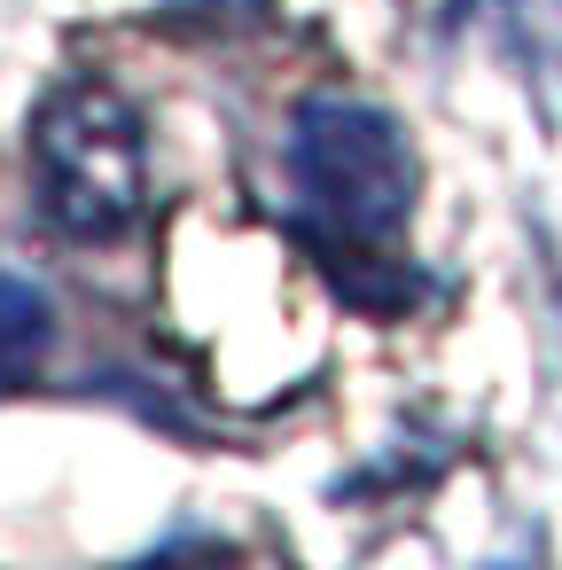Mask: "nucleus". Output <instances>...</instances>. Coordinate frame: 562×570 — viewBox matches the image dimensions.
I'll return each instance as SVG.
<instances>
[{
  "mask_svg": "<svg viewBox=\"0 0 562 570\" xmlns=\"http://www.w3.org/2000/svg\"><path fill=\"white\" fill-rule=\"evenodd\" d=\"M32 180H40V212L63 235L79 243L126 235L149 204L141 110L110 79H63L32 118Z\"/></svg>",
  "mask_w": 562,
  "mask_h": 570,
  "instance_id": "f03ea898",
  "label": "nucleus"
},
{
  "mask_svg": "<svg viewBox=\"0 0 562 570\" xmlns=\"http://www.w3.org/2000/svg\"><path fill=\"white\" fill-rule=\"evenodd\" d=\"M48 336H56V305H48V289H32L24 274H0V399H9V391L40 367Z\"/></svg>",
  "mask_w": 562,
  "mask_h": 570,
  "instance_id": "7ed1b4c3",
  "label": "nucleus"
},
{
  "mask_svg": "<svg viewBox=\"0 0 562 570\" xmlns=\"http://www.w3.org/2000/svg\"><path fill=\"white\" fill-rule=\"evenodd\" d=\"M289 180H297L305 235L336 282L352 266L398 274V235H406L414 188H422L398 118H383L367 102H336V95L305 102L289 126Z\"/></svg>",
  "mask_w": 562,
  "mask_h": 570,
  "instance_id": "f257e3e1",
  "label": "nucleus"
}]
</instances>
